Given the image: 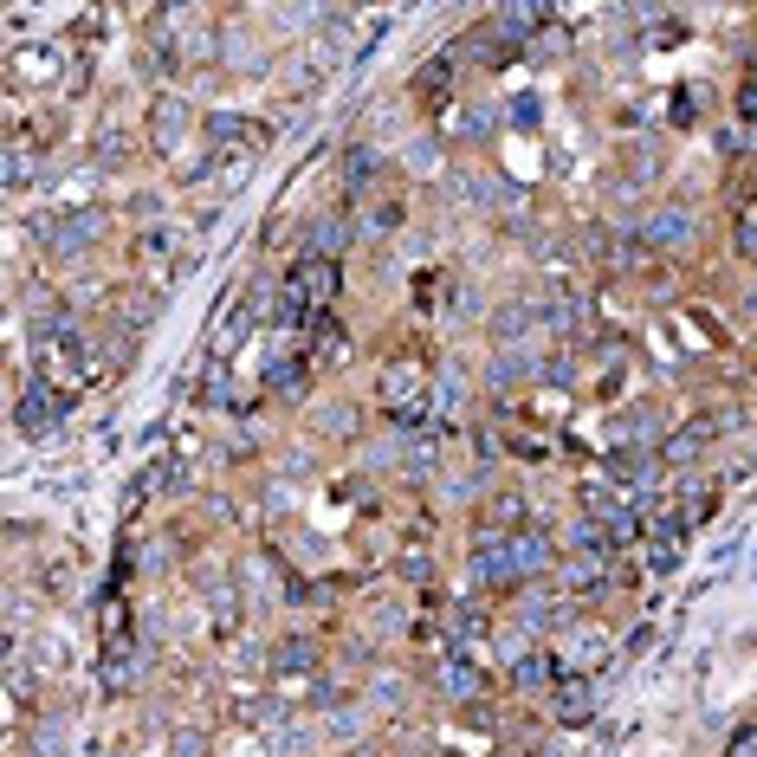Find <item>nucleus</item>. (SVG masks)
<instances>
[{"instance_id":"24","label":"nucleus","mask_w":757,"mask_h":757,"mask_svg":"<svg viewBox=\"0 0 757 757\" xmlns=\"http://www.w3.org/2000/svg\"><path fill=\"white\" fill-rule=\"evenodd\" d=\"M731 240H738V253H745V260H757V214H745V221L731 228Z\"/></svg>"},{"instance_id":"9","label":"nucleus","mask_w":757,"mask_h":757,"mask_svg":"<svg viewBox=\"0 0 757 757\" xmlns=\"http://www.w3.org/2000/svg\"><path fill=\"white\" fill-rule=\"evenodd\" d=\"M408 91H415L421 104H434V111H441V104H447V91H454V59H427Z\"/></svg>"},{"instance_id":"15","label":"nucleus","mask_w":757,"mask_h":757,"mask_svg":"<svg viewBox=\"0 0 757 757\" xmlns=\"http://www.w3.org/2000/svg\"><path fill=\"white\" fill-rule=\"evenodd\" d=\"M441 686H447L454 699H480V693H486V674H480L473 660H447V674H441Z\"/></svg>"},{"instance_id":"5","label":"nucleus","mask_w":757,"mask_h":757,"mask_svg":"<svg viewBox=\"0 0 757 757\" xmlns=\"http://www.w3.org/2000/svg\"><path fill=\"white\" fill-rule=\"evenodd\" d=\"M713 434H719V421H713V415L686 421V427H674V434L660 441V460H667V466H693V460L706 454V441H713Z\"/></svg>"},{"instance_id":"18","label":"nucleus","mask_w":757,"mask_h":757,"mask_svg":"<svg viewBox=\"0 0 757 757\" xmlns=\"http://www.w3.org/2000/svg\"><path fill=\"white\" fill-rule=\"evenodd\" d=\"M343 175H350V189H363V182H376V175H382V162L370 150H350V155H343Z\"/></svg>"},{"instance_id":"25","label":"nucleus","mask_w":757,"mask_h":757,"mask_svg":"<svg viewBox=\"0 0 757 757\" xmlns=\"http://www.w3.org/2000/svg\"><path fill=\"white\" fill-rule=\"evenodd\" d=\"M454 130L466 137V143H480V137H486V117H480V111H466V117H454Z\"/></svg>"},{"instance_id":"21","label":"nucleus","mask_w":757,"mask_h":757,"mask_svg":"<svg viewBox=\"0 0 757 757\" xmlns=\"http://www.w3.org/2000/svg\"><path fill=\"white\" fill-rule=\"evenodd\" d=\"M525 324H531V311H525V304H512V311H498V317H493V337H518Z\"/></svg>"},{"instance_id":"22","label":"nucleus","mask_w":757,"mask_h":757,"mask_svg":"<svg viewBox=\"0 0 757 757\" xmlns=\"http://www.w3.org/2000/svg\"><path fill=\"white\" fill-rule=\"evenodd\" d=\"M525 376H531V363H518V356H498V363H493L498 388H512V382H525Z\"/></svg>"},{"instance_id":"2","label":"nucleus","mask_w":757,"mask_h":757,"mask_svg":"<svg viewBox=\"0 0 757 757\" xmlns=\"http://www.w3.org/2000/svg\"><path fill=\"white\" fill-rule=\"evenodd\" d=\"M421 388H427V370H421L415 356H395L388 370H382V402H388V415L395 421H421Z\"/></svg>"},{"instance_id":"17","label":"nucleus","mask_w":757,"mask_h":757,"mask_svg":"<svg viewBox=\"0 0 757 757\" xmlns=\"http://www.w3.org/2000/svg\"><path fill=\"white\" fill-rule=\"evenodd\" d=\"M33 175H39V155H33V143H13V150H7V182H13V189H27Z\"/></svg>"},{"instance_id":"12","label":"nucleus","mask_w":757,"mask_h":757,"mask_svg":"<svg viewBox=\"0 0 757 757\" xmlns=\"http://www.w3.org/2000/svg\"><path fill=\"white\" fill-rule=\"evenodd\" d=\"M557 680H564V660H551V654H525L518 674H512L518 693H537V686H557Z\"/></svg>"},{"instance_id":"13","label":"nucleus","mask_w":757,"mask_h":757,"mask_svg":"<svg viewBox=\"0 0 757 757\" xmlns=\"http://www.w3.org/2000/svg\"><path fill=\"white\" fill-rule=\"evenodd\" d=\"M674 505H680V518H686V525H706V518L719 512V486H713V480H693V486H686V493L674 498Z\"/></svg>"},{"instance_id":"8","label":"nucleus","mask_w":757,"mask_h":757,"mask_svg":"<svg viewBox=\"0 0 757 757\" xmlns=\"http://www.w3.org/2000/svg\"><path fill=\"white\" fill-rule=\"evenodd\" d=\"M182 130H189V104H182V98H155L150 143H155V150H175V143H182Z\"/></svg>"},{"instance_id":"16","label":"nucleus","mask_w":757,"mask_h":757,"mask_svg":"<svg viewBox=\"0 0 757 757\" xmlns=\"http://www.w3.org/2000/svg\"><path fill=\"white\" fill-rule=\"evenodd\" d=\"M654 460H660V454H647V447H622V454H608V473H615V480H635V486H642L647 473H654Z\"/></svg>"},{"instance_id":"10","label":"nucleus","mask_w":757,"mask_h":757,"mask_svg":"<svg viewBox=\"0 0 757 757\" xmlns=\"http://www.w3.org/2000/svg\"><path fill=\"white\" fill-rule=\"evenodd\" d=\"M686 240H693V221H686L680 208H660V214H647V246H667V253H680Z\"/></svg>"},{"instance_id":"20","label":"nucleus","mask_w":757,"mask_h":757,"mask_svg":"<svg viewBox=\"0 0 757 757\" xmlns=\"http://www.w3.org/2000/svg\"><path fill=\"white\" fill-rule=\"evenodd\" d=\"M104 680L130 686V647H123V642H111V654H104Z\"/></svg>"},{"instance_id":"3","label":"nucleus","mask_w":757,"mask_h":757,"mask_svg":"<svg viewBox=\"0 0 757 757\" xmlns=\"http://www.w3.org/2000/svg\"><path fill=\"white\" fill-rule=\"evenodd\" d=\"M98 233H104V214H98V208H78V214H59V221H39L46 253H59V260H78Z\"/></svg>"},{"instance_id":"19","label":"nucleus","mask_w":757,"mask_h":757,"mask_svg":"<svg viewBox=\"0 0 757 757\" xmlns=\"http://www.w3.org/2000/svg\"><path fill=\"white\" fill-rule=\"evenodd\" d=\"M317 363H343V331L331 317H317Z\"/></svg>"},{"instance_id":"6","label":"nucleus","mask_w":757,"mask_h":757,"mask_svg":"<svg viewBox=\"0 0 757 757\" xmlns=\"http://www.w3.org/2000/svg\"><path fill=\"white\" fill-rule=\"evenodd\" d=\"M201 137H208L214 150H228V143H240V150H260V143H265L260 123H246V117H228V111L201 117Z\"/></svg>"},{"instance_id":"14","label":"nucleus","mask_w":757,"mask_h":757,"mask_svg":"<svg viewBox=\"0 0 757 757\" xmlns=\"http://www.w3.org/2000/svg\"><path fill=\"white\" fill-rule=\"evenodd\" d=\"M466 46H473V59H480V65H498V59H505V52H512V46H518V39L505 33V27H480V33H466Z\"/></svg>"},{"instance_id":"26","label":"nucleus","mask_w":757,"mask_h":757,"mask_svg":"<svg viewBox=\"0 0 757 757\" xmlns=\"http://www.w3.org/2000/svg\"><path fill=\"white\" fill-rule=\"evenodd\" d=\"M745 117H751V130H757V91H751V98H745Z\"/></svg>"},{"instance_id":"1","label":"nucleus","mask_w":757,"mask_h":757,"mask_svg":"<svg viewBox=\"0 0 757 757\" xmlns=\"http://www.w3.org/2000/svg\"><path fill=\"white\" fill-rule=\"evenodd\" d=\"M337 285H343L337 260H311V253H304V260L285 272V311H279V317H285V324H299V317H324V311L337 304Z\"/></svg>"},{"instance_id":"23","label":"nucleus","mask_w":757,"mask_h":757,"mask_svg":"<svg viewBox=\"0 0 757 757\" xmlns=\"http://www.w3.org/2000/svg\"><path fill=\"white\" fill-rule=\"evenodd\" d=\"M725 757H757V725H738L731 745H725Z\"/></svg>"},{"instance_id":"11","label":"nucleus","mask_w":757,"mask_h":757,"mask_svg":"<svg viewBox=\"0 0 757 757\" xmlns=\"http://www.w3.org/2000/svg\"><path fill=\"white\" fill-rule=\"evenodd\" d=\"M304 382H311V363L304 356H279V363H265V395H299Z\"/></svg>"},{"instance_id":"7","label":"nucleus","mask_w":757,"mask_h":757,"mask_svg":"<svg viewBox=\"0 0 757 757\" xmlns=\"http://www.w3.org/2000/svg\"><path fill=\"white\" fill-rule=\"evenodd\" d=\"M551 706H557V719H564V725H589V719H596V686L583 680V674H564Z\"/></svg>"},{"instance_id":"4","label":"nucleus","mask_w":757,"mask_h":757,"mask_svg":"<svg viewBox=\"0 0 757 757\" xmlns=\"http://www.w3.org/2000/svg\"><path fill=\"white\" fill-rule=\"evenodd\" d=\"M59 421H65V388H52V382H33L27 395H20V427L46 441V434H59Z\"/></svg>"}]
</instances>
